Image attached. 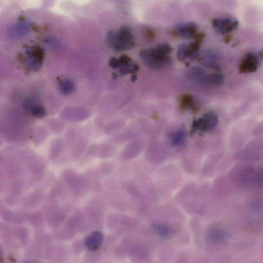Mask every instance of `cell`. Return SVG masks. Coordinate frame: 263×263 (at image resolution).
I'll return each mask as SVG.
<instances>
[{
    "label": "cell",
    "mask_w": 263,
    "mask_h": 263,
    "mask_svg": "<svg viewBox=\"0 0 263 263\" xmlns=\"http://www.w3.org/2000/svg\"><path fill=\"white\" fill-rule=\"evenodd\" d=\"M173 49L167 43L159 44L155 48L143 50L140 55L141 60L151 69L158 70L172 64L169 55Z\"/></svg>",
    "instance_id": "obj_1"
},
{
    "label": "cell",
    "mask_w": 263,
    "mask_h": 263,
    "mask_svg": "<svg viewBox=\"0 0 263 263\" xmlns=\"http://www.w3.org/2000/svg\"><path fill=\"white\" fill-rule=\"evenodd\" d=\"M107 42L111 48L117 51L131 50L135 44V38L131 28L124 26L117 30L110 31L107 35Z\"/></svg>",
    "instance_id": "obj_2"
},
{
    "label": "cell",
    "mask_w": 263,
    "mask_h": 263,
    "mask_svg": "<svg viewBox=\"0 0 263 263\" xmlns=\"http://www.w3.org/2000/svg\"><path fill=\"white\" fill-rule=\"evenodd\" d=\"M218 120V117L215 113L209 111L205 113L202 117L193 121L190 133L193 135L198 130L202 132H209L216 126Z\"/></svg>",
    "instance_id": "obj_3"
},
{
    "label": "cell",
    "mask_w": 263,
    "mask_h": 263,
    "mask_svg": "<svg viewBox=\"0 0 263 263\" xmlns=\"http://www.w3.org/2000/svg\"><path fill=\"white\" fill-rule=\"evenodd\" d=\"M44 52L40 48H29L25 52V60L29 70L36 71L41 68L44 60Z\"/></svg>",
    "instance_id": "obj_4"
},
{
    "label": "cell",
    "mask_w": 263,
    "mask_h": 263,
    "mask_svg": "<svg viewBox=\"0 0 263 263\" xmlns=\"http://www.w3.org/2000/svg\"><path fill=\"white\" fill-rule=\"evenodd\" d=\"M200 43L194 42L180 44L177 49V57L180 61L193 60L199 55Z\"/></svg>",
    "instance_id": "obj_5"
},
{
    "label": "cell",
    "mask_w": 263,
    "mask_h": 263,
    "mask_svg": "<svg viewBox=\"0 0 263 263\" xmlns=\"http://www.w3.org/2000/svg\"><path fill=\"white\" fill-rule=\"evenodd\" d=\"M178 35L184 38H191L195 36L198 27L193 22H185L178 25L176 28Z\"/></svg>",
    "instance_id": "obj_6"
},
{
    "label": "cell",
    "mask_w": 263,
    "mask_h": 263,
    "mask_svg": "<svg viewBox=\"0 0 263 263\" xmlns=\"http://www.w3.org/2000/svg\"><path fill=\"white\" fill-rule=\"evenodd\" d=\"M186 137V132L184 129H178L168 133L167 140L171 146H180L185 143Z\"/></svg>",
    "instance_id": "obj_7"
},
{
    "label": "cell",
    "mask_w": 263,
    "mask_h": 263,
    "mask_svg": "<svg viewBox=\"0 0 263 263\" xmlns=\"http://www.w3.org/2000/svg\"><path fill=\"white\" fill-rule=\"evenodd\" d=\"M259 67L258 59L254 55L248 56L239 66V71L242 73H249L256 71Z\"/></svg>",
    "instance_id": "obj_8"
},
{
    "label": "cell",
    "mask_w": 263,
    "mask_h": 263,
    "mask_svg": "<svg viewBox=\"0 0 263 263\" xmlns=\"http://www.w3.org/2000/svg\"><path fill=\"white\" fill-rule=\"evenodd\" d=\"M132 63V59L127 55H122L119 58L113 57L109 61V65L117 71Z\"/></svg>",
    "instance_id": "obj_9"
},
{
    "label": "cell",
    "mask_w": 263,
    "mask_h": 263,
    "mask_svg": "<svg viewBox=\"0 0 263 263\" xmlns=\"http://www.w3.org/2000/svg\"><path fill=\"white\" fill-rule=\"evenodd\" d=\"M194 98L189 95H183L180 99V107L182 109H190L196 112L198 110Z\"/></svg>",
    "instance_id": "obj_10"
},
{
    "label": "cell",
    "mask_w": 263,
    "mask_h": 263,
    "mask_svg": "<svg viewBox=\"0 0 263 263\" xmlns=\"http://www.w3.org/2000/svg\"><path fill=\"white\" fill-rule=\"evenodd\" d=\"M60 89L61 93L64 95L72 93L75 89V84L70 79H64L59 83Z\"/></svg>",
    "instance_id": "obj_11"
},
{
    "label": "cell",
    "mask_w": 263,
    "mask_h": 263,
    "mask_svg": "<svg viewBox=\"0 0 263 263\" xmlns=\"http://www.w3.org/2000/svg\"><path fill=\"white\" fill-rule=\"evenodd\" d=\"M223 76L219 73H212L205 75L204 82L213 86H219L223 82Z\"/></svg>",
    "instance_id": "obj_12"
},
{
    "label": "cell",
    "mask_w": 263,
    "mask_h": 263,
    "mask_svg": "<svg viewBox=\"0 0 263 263\" xmlns=\"http://www.w3.org/2000/svg\"><path fill=\"white\" fill-rule=\"evenodd\" d=\"M140 70V66L135 63H131L127 66L121 68L118 71L120 76L133 74Z\"/></svg>",
    "instance_id": "obj_13"
},
{
    "label": "cell",
    "mask_w": 263,
    "mask_h": 263,
    "mask_svg": "<svg viewBox=\"0 0 263 263\" xmlns=\"http://www.w3.org/2000/svg\"><path fill=\"white\" fill-rule=\"evenodd\" d=\"M31 113L32 116L37 117H43L45 116L44 109L38 105L31 107Z\"/></svg>",
    "instance_id": "obj_14"
},
{
    "label": "cell",
    "mask_w": 263,
    "mask_h": 263,
    "mask_svg": "<svg viewBox=\"0 0 263 263\" xmlns=\"http://www.w3.org/2000/svg\"><path fill=\"white\" fill-rule=\"evenodd\" d=\"M156 231L159 234H161L164 236H166L169 234V230L168 229L163 226H156Z\"/></svg>",
    "instance_id": "obj_15"
},
{
    "label": "cell",
    "mask_w": 263,
    "mask_h": 263,
    "mask_svg": "<svg viewBox=\"0 0 263 263\" xmlns=\"http://www.w3.org/2000/svg\"><path fill=\"white\" fill-rule=\"evenodd\" d=\"M137 79V76L136 75H133L131 77V81L132 82H134L136 81Z\"/></svg>",
    "instance_id": "obj_16"
}]
</instances>
